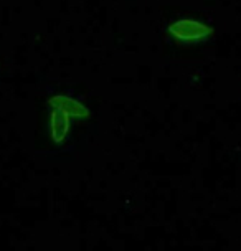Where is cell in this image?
Returning <instances> with one entry per match:
<instances>
[{
	"instance_id": "cell-1",
	"label": "cell",
	"mask_w": 241,
	"mask_h": 251,
	"mask_svg": "<svg viewBox=\"0 0 241 251\" xmlns=\"http://www.w3.org/2000/svg\"><path fill=\"white\" fill-rule=\"evenodd\" d=\"M169 33L177 42L190 45V43H198L205 38L212 37L213 28L195 19H180L169 25Z\"/></svg>"
},
{
	"instance_id": "cell-2",
	"label": "cell",
	"mask_w": 241,
	"mask_h": 251,
	"mask_svg": "<svg viewBox=\"0 0 241 251\" xmlns=\"http://www.w3.org/2000/svg\"><path fill=\"white\" fill-rule=\"evenodd\" d=\"M71 129V116L65 111L53 107L50 113V136L55 144H61L66 141Z\"/></svg>"
},
{
	"instance_id": "cell-3",
	"label": "cell",
	"mask_w": 241,
	"mask_h": 251,
	"mask_svg": "<svg viewBox=\"0 0 241 251\" xmlns=\"http://www.w3.org/2000/svg\"><path fill=\"white\" fill-rule=\"evenodd\" d=\"M48 104L51 107H58V109L68 113L71 118H88L89 116V109L83 102L73 100V98H70V96H63V94L53 96L51 100L48 101Z\"/></svg>"
}]
</instances>
